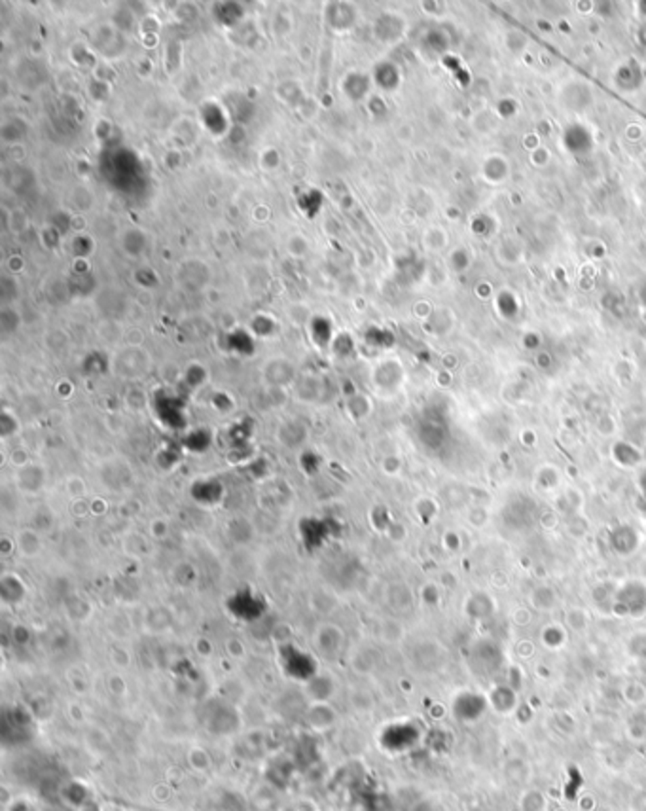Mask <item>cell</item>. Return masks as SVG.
Masks as SVG:
<instances>
[{
  "mask_svg": "<svg viewBox=\"0 0 646 811\" xmlns=\"http://www.w3.org/2000/svg\"><path fill=\"white\" fill-rule=\"evenodd\" d=\"M46 473L38 465H23L17 473V486L25 493H40L44 489Z\"/></svg>",
  "mask_w": 646,
  "mask_h": 811,
  "instance_id": "cell-1",
  "label": "cell"
},
{
  "mask_svg": "<svg viewBox=\"0 0 646 811\" xmlns=\"http://www.w3.org/2000/svg\"><path fill=\"white\" fill-rule=\"evenodd\" d=\"M17 550L27 555V557H35L42 552V539L37 531H30V529H23L17 535Z\"/></svg>",
  "mask_w": 646,
  "mask_h": 811,
  "instance_id": "cell-2",
  "label": "cell"
},
{
  "mask_svg": "<svg viewBox=\"0 0 646 811\" xmlns=\"http://www.w3.org/2000/svg\"><path fill=\"white\" fill-rule=\"evenodd\" d=\"M542 810H544L542 792H538V790H529V792H525V796L522 798V811H542Z\"/></svg>",
  "mask_w": 646,
  "mask_h": 811,
  "instance_id": "cell-3",
  "label": "cell"
}]
</instances>
